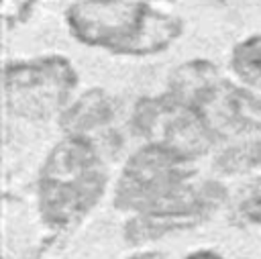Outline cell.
Segmentation results:
<instances>
[{
  "instance_id": "5",
  "label": "cell",
  "mask_w": 261,
  "mask_h": 259,
  "mask_svg": "<svg viewBox=\"0 0 261 259\" xmlns=\"http://www.w3.org/2000/svg\"><path fill=\"white\" fill-rule=\"evenodd\" d=\"M75 82L71 63L57 55L8 63L4 69L6 106L24 118H47L65 106Z\"/></svg>"
},
{
  "instance_id": "3",
  "label": "cell",
  "mask_w": 261,
  "mask_h": 259,
  "mask_svg": "<svg viewBox=\"0 0 261 259\" xmlns=\"http://www.w3.org/2000/svg\"><path fill=\"white\" fill-rule=\"evenodd\" d=\"M106 188L100 155L86 137L69 135L49 153L39 182V208L47 224L63 228L94 208Z\"/></svg>"
},
{
  "instance_id": "6",
  "label": "cell",
  "mask_w": 261,
  "mask_h": 259,
  "mask_svg": "<svg viewBox=\"0 0 261 259\" xmlns=\"http://www.w3.org/2000/svg\"><path fill=\"white\" fill-rule=\"evenodd\" d=\"M133 124L149 145L165 147L190 161L208 151L214 141V133L206 126L202 116L171 94L143 98L135 108Z\"/></svg>"
},
{
  "instance_id": "2",
  "label": "cell",
  "mask_w": 261,
  "mask_h": 259,
  "mask_svg": "<svg viewBox=\"0 0 261 259\" xmlns=\"http://www.w3.org/2000/svg\"><path fill=\"white\" fill-rule=\"evenodd\" d=\"M71 35L120 55H153L181 35V20L133 0H82L67 10Z\"/></svg>"
},
{
  "instance_id": "7",
  "label": "cell",
  "mask_w": 261,
  "mask_h": 259,
  "mask_svg": "<svg viewBox=\"0 0 261 259\" xmlns=\"http://www.w3.org/2000/svg\"><path fill=\"white\" fill-rule=\"evenodd\" d=\"M114 116V102L102 90H90L80 96L63 114L61 126L69 135L84 137L86 133L104 126Z\"/></svg>"
},
{
  "instance_id": "1",
  "label": "cell",
  "mask_w": 261,
  "mask_h": 259,
  "mask_svg": "<svg viewBox=\"0 0 261 259\" xmlns=\"http://www.w3.org/2000/svg\"><path fill=\"white\" fill-rule=\"evenodd\" d=\"M188 163L190 159L159 145H145L126 161L116 188V206L137 212L124 228L130 243L188 228L218 206L222 188L190 184Z\"/></svg>"
},
{
  "instance_id": "10",
  "label": "cell",
  "mask_w": 261,
  "mask_h": 259,
  "mask_svg": "<svg viewBox=\"0 0 261 259\" xmlns=\"http://www.w3.org/2000/svg\"><path fill=\"white\" fill-rule=\"evenodd\" d=\"M241 212L255 224H261V186L253 188L241 202Z\"/></svg>"
},
{
  "instance_id": "11",
  "label": "cell",
  "mask_w": 261,
  "mask_h": 259,
  "mask_svg": "<svg viewBox=\"0 0 261 259\" xmlns=\"http://www.w3.org/2000/svg\"><path fill=\"white\" fill-rule=\"evenodd\" d=\"M184 259H222V257L214 251H194V253L186 255Z\"/></svg>"
},
{
  "instance_id": "12",
  "label": "cell",
  "mask_w": 261,
  "mask_h": 259,
  "mask_svg": "<svg viewBox=\"0 0 261 259\" xmlns=\"http://www.w3.org/2000/svg\"><path fill=\"white\" fill-rule=\"evenodd\" d=\"M130 259H163L159 253H141V255H135Z\"/></svg>"
},
{
  "instance_id": "8",
  "label": "cell",
  "mask_w": 261,
  "mask_h": 259,
  "mask_svg": "<svg viewBox=\"0 0 261 259\" xmlns=\"http://www.w3.org/2000/svg\"><path fill=\"white\" fill-rule=\"evenodd\" d=\"M234 73L251 88L261 90V37H249L232 51Z\"/></svg>"
},
{
  "instance_id": "4",
  "label": "cell",
  "mask_w": 261,
  "mask_h": 259,
  "mask_svg": "<svg viewBox=\"0 0 261 259\" xmlns=\"http://www.w3.org/2000/svg\"><path fill=\"white\" fill-rule=\"evenodd\" d=\"M169 94L194 108L214 137L261 128V98L220 77L208 61H188L177 67Z\"/></svg>"
},
{
  "instance_id": "9",
  "label": "cell",
  "mask_w": 261,
  "mask_h": 259,
  "mask_svg": "<svg viewBox=\"0 0 261 259\" xmlns=\"http://www.w3.org/2000/svg\"><path fill=\"white\" fill-rule=\"evenodd\" d=\"M218 165L224 171H230V173L232 171H245V169H251L255 165H261V141L232 147L230 151H226L218 159Z\"/></svg>"
}]
</instances>
